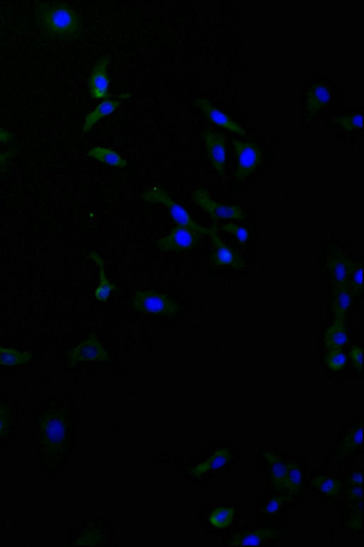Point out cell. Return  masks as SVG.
Returning <instances> with one entry per match:
<instances>
[{"label":"cell","mask_w":364,"mask_h":547,"mask_svg":"<svg viewBox=\"0 0 364 547\" xmlns=\"http://www.w3.org/2000/svg\"><path fill=\"white\" fill-rule=\"evenodd\" d=\"M334 123L341 126L347 133L361 128L363 130V114H354V115H346V116H335Z\"/></svg>","instance_id":"obj_28"},{"label":"cell","mask_w":364,"mask_h":547,"mask_svg":"<svg viewBox=\"0 0 364 547\" xmlns=\"http://www.w3.org/2000/svg\"><path fill=\"white\" fill-rule=\"evenodd\" d=\"M11 422H12L11 409L6 405H4V403H0V438H4L6 435Z\"/></svg>","instance_id":"obj_32"},{"label":"cell","mask_w":364,"mask_h":547,"mask_svg":"<svg viewBox=\"0 0 364 547\" xmlns=\"http://www.w3.org/2000/svg\"><path fill=\"white\" fill-rule=\"evenodd\" d=\"M130 98H131V93L130 92H124V93H119L118 97H115L112 100L102 101L90 114L86 115V120H85L83 130H82L83 134H86L89 130H92L95 124L100 123V120H102L104 116L111 115L121 104H123L126 100H130Z\"/></svg>","instance_id":"obj_13"},{"label":"cell","mask_w":364,"mask_h":547,"mask_svg":"<svg viewBox=\"0 0 364 547\" xmlns=\"http://www.w3.org/2000/svg\"><path fill=\"white\" fill-rule=\"evenodd\" d=\"M347 498L354 499V501H361L363 499V486H353L347 491Z\"/></svg>","instance_id":"obj_36"},{"label":"cell","mask_w":364,"mask_h":547,"mask_svg":"<svg viewBox=\"0 0 364 547\" xmlns=\"http://www.w3.org/2000/svg\"><path fill=\"white\" fill-rule=\"evenodd\" d=\"M264 457H265L266 463L270 464L271 478H273L274 486L277 489L286 491V486H287V471H288L287 464L270 450H265L264 451Z\"/></svg>","instance_id":"obj_19"},{"label":"cell","mask_w":364,"mask_h":547,"mask_svg":"<svg viewBox=\"0 0 364 547\" xmlns=\"http://www.w3.org/2000/svg\"><path fill=\"white\" fill-rule=\"evenodd\" d=\"M348 342L344 319H335L334 325L325 332V347L328 349H341Z\"/></svg>","instance_id":"obj_20"},{"label":"cell","mask_w":364,"mask_h":547,"mask_svg":"<svg viewBox=\"0 0 364 547\" xmlns=\"http://www.w3.org/2000/svg\"><path fill=\"white\" fill-rule=\"evenodd\" d=\"M331 101V92L322 83H315L307 90L306 109L309 115H315L322 107Z\"/></svg>","instance_id":"obj_18"},{"label":"cell","mask_w":364,"mask_h":547,"mask_svg":"<svg viewBox=\"0 0 364 547\" xmlns=\"http://www.w3.org/2000/svg\"><path fill=\"white\" fill-rule=\"evenodd\" d=\"M102 533L98 529H86L75 541V546H96L102 543Z\"/></svg>","instance_id":"obj_31"},{"label":"cell","mask_w":364,"mask_h":547,"mask_svg":"<svg viewBox=\"0 0 364 547\" xmlns=\"http://www.w3.org/2000/svg\"><path fill=\"white\" fill-rule=\"evenodd\" d=\"M194 104H196V107H199L204 112V115L209 118V120L211 123H214L216 126H221L222 128H226V130L236 133L239 136H247V131L244 127H242L239 123H236L233 118H230L228 114L222 112L221 109H217L214 105H211L209 100L196 98Z\"/></svg>","instance_id":"obj_12"},{"label":"cell","mask_w":364,"mask_h":547,"mask_svg":"<svg viewBox=\"0 0 364 547\" xmlns=\"http://www.w3.org/2000/svg\"><path fill=\"white\" fill-rule=\"evenodd\" d=\"M233 149L239 159L236 179L240 182L247 176H249L257 169V166H259V163L262 162V153L254 143L240 140H233Z\"/></svg>","instance_id":"obj_6"},{"label":"cell","mask_w":364,"mask_h":547,"mask_svg":"<svg viewBox=\"0 0 364 547\" xmlns=\"http://www.w3.org/2000/svg\"><path fill=\"white\" fill-rule=\"evenodd\" d=\"M236 515V511L235 508L232 507H221V508H216L211 511L210 517H209V521L210 524L217 529V530H222V529H228L232 521Z\"/></svg>","instance_id":"obj_24"},{"label":"cell","mask_w":364,"mask_h":547,"mask_svg":"<svg viewBox=\"0 0 364 547\" xmlns=\"http://www.w3.org/2000/svg\"><path fill=\"white\" fill-rule=\"evenodd\" d=\"M12 156H13V149H11V150H8L5 153H0V172H2L6 168V164L9 163Z\"/></svg>","instance_id":"obj_37"},{"label":"cell","mask_w":364,"mask_h":547,"mask_svg":"<svg viewBox=\"0 0 364 547\" xmlns=\"http://www.w3.org/2000/svg\"><path fill=\"white\" fill-rule=\"evenodd\" d=\"M200 239V233L188 227H175L172 233L158 241V248L165 252H187Z\"/></svg>","instance_id":"obj_8"},{"label":"cell","mask_w":364,"mask_h":547,"mask_svg":"<svg viewBox=\"0 0 364 547\" xmlns=\"http://www.w3.org/2000/svg\"><path fill=\"white\" fill-rule=\"evenodd\" d=\"M353 296L354 294H353L348 284H336L335 291H334V301H332L335 319H344L346 318L347 312L350 311V307L353 304Z\"/></svg>","instance_id":"obj_16"},{"label":"cell","mask_w":364,"mask_h":547,"mask_svg":"<svg viewBox=\"0 0 364 547\" xmlns=\"http://www.w3.org/2000/svg\"><path fill=\"white\" fill-rule=\"evenodd\" d=\"M217 229L218 226L217 224H213L211 230H210V237L213 239V244H214V255L211 256V260L213 264L217 265V267H232V268H236V270H242L245 267V260L242 259L236 252H233L229 246H226L223 244V241L221 239V237L217 236Z\"/></svg>","instance_id":"obj_11"},{"label":"cell","mask_w":364,"mask_h":547,"mask_svg":"<svg viewBox=\"0 0 364 547\" xmlns=\"http://www.w3.org/2000/svg\"><path fill=\"white\" fill-rule=\"evenodd\" d=\"M204 143L207 149V156L214 166L218 175L225 176V163H226V136L223 133H217L210 128L204 130Z\"/></svg>","instance_id":"obj_9"},{"label":"cell","mask_w":364,"mask_h":547,"mask_svg":"<svg viewBox=\"0 0 364 547\" xmlns=\"http://www.w3.org/2000/svg\"><path fill=\"white\" fill-rule=\"evenodd\" d=\"M222 230H225V232H228V233L236 236V239H237L242 245H245V244L248 242V239H249V232H248L245 227H242V226H236V224H223V226H222Z\"/></svg>","instance_id":"obj_33"},{"label":"cell","mask_w":364,"mask_h":547,"mask_svg":"<svg viewBox=\"0 0 364 547\" xmlns=\"http://www.w3.org/2000/svg\"><path fill=\"white\" fill-rule=\"evenodd\" d=\"M350 359L351 361L354 363L356 368L363 371V348L361 347H354L351 351H350Z\"/></svg>","instance_id":"obj_35"},{"label":"cell","mask_w":364,"mask_h":547,"mask_svg":"<svg viewBox=\"0 0 364 547\" xmlns=\"http://www.w3.org/2000/svg\"><path fill=\"white\" fill-rule=\"evenodd\" d=\"M351 265H353V260H350L339 252L328 258V270L332 274L336 284H348Z\"/></svg>","instance_id":"obj_17"},{"label":"cell","mask_w":364,"mask_h":547,"mask_svg":"<svg viewBox=\"0 0 364 547\" xmlns=\"http://www.w3.org/2000/svg\"><path fill=\"white\" fill-rule=\"evenodd\" d=\"M350 483L353 486H363V473L360 470H356L350 476Z\"/></svg>","instance_id":"obj_38"},{"label":"cell","mask_w":364,"mask_h":547,"mask_svg":"<svg viewBox=\"0 0 364 547\" xmlns=\"http://www.w3.org/2000/svg\"><path fill=\"white\" fill-rule=\"evenodd\" d=\"M194 201H196L203 210H206L214 222L221 219H232V220H242L245 219V212L240 207H229V205H221L214 200L210 198L206 189L200 188L194 193Z\"/></svg>","instance_id":"obj_7"},{"label":"cell","mask_w":364,"mask_h":547,"mask_svg":"<svg viewBox=\"0 0 364 547\" xmlns=\"http://www.w3.org/2000/svg\"><path fill=\"white\" fill-rule=\"evenodd\" d=\"M312 486L317 488L322 495H327L331 498L339 495V492H341V489H343L341 482L336 481V479H332V478H327V476L315 478L312 481Z\"/></svg>","instance_id":"obj_25"},{"label":"cell","mask_w":364,"mask_h":547,"mask_svg":"<svg viewBox=\"0 0 364 547\" xmlns=\"http://www.w3.org/2000/svg\"><path fill=\"white\" fill-rule=\"evenodd\" d=\"M108 359H110L108 351L104 348L102 342L96 335L89 337L86 341L81 342L78 347H75L69 352L70 367H76L81 363L107 361Z\"/></svg>","instance_id":"obj_5"},{"label":"cell","mask_w":364,"mask_h":547,"mask_svg":"<svg viewBox=\"0 0 364 547\" xmlns=\"http://www.w3.org/2000/svg\"><path fill=\"white\" fill-rule=\"evenodd\" d=\"M0 6H2V5H0Z\"/></svg>","instance_id":"obj_42"},{"label":"cell","mask_w":364,"mask_h":547,"mask_svg":"<svg viewBox=\"0 0 364 547\" xmlns=\"http://www.w3.org/2000/svg\"><path fill=\"white\" fill-rule=\"evenodd\" d=\"M133 307L137 312L162 316H175L180 313V304L169 296L156 291H137L133 297Z\"/></svg>","instance_id":"obj_4"},{"label":"cell","mask_w":364,"mask_h":547,"mask_svg":"<svg viewBox=\"0 0 364 547\" xmlns=\"http://www.w3.org/2000/svg\"><path fill=\"white\" fill-rule=\"evenodd\" d=\"M37 22L47 40L73 41L82 34L79 13L66 4H38Z\"/></svg>","instance_id":"obj_1"},{"label":"cell","mask_w":364,"mask_h":547,"mask_svg":"<svg viewBox=\"0 0 364 547\" xmlns=\"http://www.w3.org/2000/svg\"><path fill=\"white\" fill-rule=\"evenodd\" d=\"M287 486L286 491H288L291 495H298L302 489V467L298 462H291L287 464Z\"/></svg>","instance_id":"obj_26"},{"label":"cell","mask_w":364,"mask_h":547,"mask_svg":"<svg viewBox=\"0 0 364 547\" xmlns=\"http://www.w3.org/2000/svg\"><path fill=\"white\" fill-rule=\"evenodd\" d=\"M276 534H277V530H274L271 527H264V529H258V530L248 533V534L236 536L229 541V544H233V546H261L265 540L274 539Z\"/></svg>","instance_id":"obj_21"},{"label":"cell","mask_w":364,"mask_h":547,"mask_svg":"<svg viewBox=\"0 0 364 547\" xmlns=\"http://www.w3.org/2000/svg\"><path fill=\"white\" fill-rule=\"evenodd\" d=\"M111 63L110 56H104L95 64L89 76V93L92 100H110V78L108 66Z\"/></svg>","instance_id":"obj_10"},{"label":"cell","mask_w":364,"mask_h":547,"mask_svg":"<svg viewBox=\"0 0 364 547\" xmlns=\"http://www.w3.org/2000/svg\"><path fill=\"white\" fill-rule=\"evenodd\" d=\"M363 445V423H358L356 430L348 434L343 441V453L350 455Z\"/></svg>","instance_id":"obj_27"},{"label":"cell","mask_w":364,"mask_h":547,"mask_svg":"<svg viewBox=\"0 0 364 547\" xmlns=\"http://www.w3.org/2000/svg\"><path fill=\"white\" fill-rule=\"evenodd\" d=\"M34 354L31 351H18L15 348H5L0 345V366L15 367L25 366L33 361Z\"/></svg>","instance_id":"obj_22"},{"label":"cell","mask_w":364,"mask_h":547,"mask_svg":"<svg viewBox=\"0 0 364 547\" xmlns=\"http://www.w3.org/2000/svg\"><path fill=\"white\" fill-rule=\"evenodd\" d=\"M232 459H233V453H232L230 448H221V450H217L216 453H213L209 459H206L204 462L197 464L196 467H191L189 473L192 474V476L201 478L210 471L223 469L225 466H228L232 462Z\"/></svg>","instance_id":"obj_14"},{"label":"cell","mask_w":364,"mask_h":547,"mask_svg":"<svg viewBox=\"0 0 364 547\" xmlns=\"http://www.w3.org/2000/svg\"><path fill=\"white\" fill-rule=\"evenodd\" d=\"M40 440L48 456H54L67 441V422L60 411H47L40 422Z\"/></svg>","instance_id":"obj_2"},{"label":"cell","mask_w":364,"mask_h":547,"mask_svg":"<svg viewBox=\"0 0 364 547\" xmlns=\"http://www.w3.org/2000/svg\"><path fill=\"white\" fill-rule=\"evenodd\" d=\"M141 198H143V201L149 203V204L165 205L169 210V212H171V217L175 220V223H178V226L192 229L200 234H210L211 229H206V227L200 226L199 223L194 222L189 216V212L184 207H181L178 203H175L171 197H169V194L165 191V189L156 188V186L151 188V189H148V191L143 193Z\"/></svg>","instance_id":"obj_3"},{"label":"cell","mask_w":364,"mask_h":547,"mask_svg":"<svg viewBox=\"0 0 364 547\" xmlns=\"http://www.w3.org/2000/svg\"><path fill=\"white\" fill-rule=\"evenodd\" d=\"M350 526L354 527L356 530H361V529H363V515H361V512H358L357 515L353 517V519H351V522H350Z\"/></svg>","instance_id":"obj_39"},{"label":"cell","mask_w":364,"mask_h":547,"mask_svg":"<svg viewBox=\"0 0 364 547\" xmlns=\"http://www.w3.org/2000/svg\"><path fill=\"white\" fill-rule=\"evenodd\" d=\"M12 140V134L9 133V131H4V133H0V141H11Z\"/></svg>","instance_id":"obj_40"},{"label":"cell","mask_w":364,"mask_h":547,"mask_svg":"<svg viewBox=\"0 0 364 547\" xmlns=\"http://www.w3.org/2000/svg\"><path fill=\"white\" fill-rule=\"evenodd\" d=\"M351 279H348V285L353 294H363V264L353 263L351 265Z\"/></svg>","instance_id":"obj_30"},{"label":"cell","mask_w":364,"mask_h":547,"mask_svg":"<svg viewBox=\"0 0 364 547\" xmlns=\"http://www.w3.org/2000/svg\"><path fill=\"white\" fill-rule=\"evenodd\" d=\"M89 258L100 268V284H98V287H96V290H95V299L98 300V301H101V303H105L110 299L111 293L117 290V287L108 279V277L105 274V263H104V259L98 253L93 252V251L89 252Z\"/></svg>","instance_id":"obj_15"},{"label":"cell","mask_w":364,"mask_h":547,"mask_svg":"<svg viewBox=\"0 0 364 547\" xmlns=\"http://www.w3.org/2000/svg\"><path fill=\"white\" fill-rule=\"evenodd\" d=\"M327 364L334 371H341L347 364V355L341 349H329L327 355Z\"/></svg>","instance_id":"obj_29"},{"label":"cell","mask_w":364,"mask_h":547,"mask_svg":"<svg viewBox=\"0 0 364 547\" xmlns=\"http://www.w3.org/2000/svg\"><path fill=\"white\" fill-rule=\"evenodd\" d=\"M4 131H5V130H4L2 127H0V133H4Z\"/></svg>","instance_id":"obj_41"},{"label":"cell","mask_w":364,"mask_h":547,"mask_svg":"<svg viewBox=\"0 0 364 547\" xmlns=\"http://www.w3.org/2000/svg\"><path fill=\"white\" fill-rule=\"evenodd\" d=\"M89 157L98 160V162H102L108 166H114V168H121L124 169L129 166V162L121 156L119 153L111 150V149H107V148H102V146H98V148H93L89 150Z\"/></svg>","instance_id":"obj_23"},{"label":"cell","mask_w":364,"mask_h":547,"mask_svg":"<svg viewBox=\"0 0 364 547\" xmlns=\"http://www.w3.org/2000/svg\"><path fill=\"white\" fill-rule=\"evenodd\" d=\"M288 501H290L288 496H276V498H273L271 501L264 507V514L265 515H274V514H277L281 510V507L286 503H288Z\"/></svg>","instance_id":"obj_34"}]
</instances>
